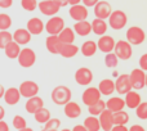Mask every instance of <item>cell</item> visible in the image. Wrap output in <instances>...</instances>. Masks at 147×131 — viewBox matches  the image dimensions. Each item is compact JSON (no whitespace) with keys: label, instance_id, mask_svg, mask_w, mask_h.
Listing matches in <instances>:
<instances>
[{"label":"cell","instance_id":"obj_42","mask_svg":"<svg viewBox=\"0 0 147 131\" xmlns=\"http://www.w3.org/2000/svg\"><path fill=\"white\" fill-rule=\"evenodd\" d=\"M61 126V121L58 118H51L47 124H44V130H58Z\"/></svg>","mask_w":147,"mask_h":131},{"label":"cell","instance_id":"obj_54","mask_svg":"<svg viewBox=\"0 0 147 131\" xmlns=\"http://www.w3.org/2000/svg\"><path fill=\"white\" fill-rule=\"evenodd\" d=\"M17 131H34V130L30 129V127H25V129H21V130H17Z\"/></svg>","mask_w":147,"mask_h":131},{"label":"cell","instance_id":"obj_7","mask_svg":"<svg viewBox=\"0 0 147 131\" xmlns=\"http://www.w3.org/2000/svg\"><path fill=\"white\" fill-rule=\"evenodd\" d=\"M18 89H20L21 96H22V98H26V99L32 98V96H35L39 94V85L35 82V81H31V80L23 81Z\"/></svg>","mask_w":147,"mask_h":131},{"label":"cell","instance_id":"obj_48","mask_svg":"<svg viewBox=\"0 0 147 131\" xmlns=\"http://www.w3.org/2000/svg\"><path fill=\"white\" fill-rule=\"evenodd\" d=\"M0 131H9V126H8V124L5 121H0Z\"/></svg>","mask_w":147,"mask_h":131},{"label":"cell","instance_id":"obj_28","mask_svg":"<svg viewBox=\"0 0 147 131\" xmlns=\"http://www.w3.org/2000/svg\"><path fill=\"white\" fill-rule=\"evenodd\" d=\"M20 46H21L20 44H17L14 40L10 41V43L4 48V53H5V55H7V58L17 59L18 55H20V53H21V48H20Z\"/></svg>","mask_w":147,"mask_h":131},{"label":"cell","instance_id":"obj_47","mask_svg":"<svg viewBox=\"0 0 147 131\" xmlns=\"http://www.w3.org/2000/svg\"><path fill=\"white\" fill-rule=\"evenodd\" d=\"M54 3H56L57 5H58L59 8L62 7H66V5H69V0H53Z\"/></svg>","mask_w":147,"mask_h":131},{"label":"cell","instance_id":"obj_8","mask_svg":"<svg viewBox=\"0 0 147 131\" xmlns=\"http://www.w3.org/2000/svg\"><path fill=\"white\" fill-rule=\"evenodd\" d=\"M132 84H130V77L127 73L119 75L115 81V90L117 91V94L120 95H125L127 93H129L132 90Z\"/></svg>","mask_w":147,"mask_h":131},{"label":"cell","instance_id":"obj_3","mask_svg":"<svg viewBox=\"0 0 147 131\" xmlns=\"http://www.w3.org/2000/svg\"><path fill=\"white\" fill-rule=\"evenodd\" d=\"M114 53L116 54L117 58L121 59V61H128V59H130L133 55L132 44L128 40H119L115 44Z\"/></svg>","mask_w":147,"mask_h":131},{"label":"cell","instance_id":"obj_2","mask_svg":"<svg viewBox=\"0 0 147 131\" xmlns=\"http://www.w3.org/2000/svg\"><path fill=\"white\" fill-rule=\"evenodd\" d=\"M128 23V17L125 14V12L123 10H112L111 15L109 17V26L112 30L117 31L121 30L127 26Z\"/></svg>","mask_w":147,"mask_h":131},{"label":"cell","instance_id":"obj_4","mask_svg":"<svg viewBox=\"0 0 147 131\" xmlns=\"http://www.w3.org/2000/svg\"><path fill=\"white\" fill-rule=\"evenodd\" d=\"M17 61L22 68H30L36 62V53L30 48H22Z\"/></svg>","mask_w":147,"mask_h":131},{"label":"cell","instance_id":"obj_41","mask_svg":"<svg viewBox=\"0 0 147 131\" xmlns=\"http://www.w3.org/2000/svg\"><path fill=\"white\" fill-rule=\"evenodd\" d=\"M136 116L140 120H147V102H142L136 108Z\"/></svg>","mask_w":147,"mask_h":131},{"label":"cell","instance_id":"obj_57","mask_svg":"<svg viewBox=\"0 0 147 131\" xmlns=\"http://www.w3.org/2000/svg\"><path fill=\"white\" fill-rule=\"evenodd\" d=\"M146 88H147V72H146Z\"/></svg>","mask_w":147,"mask_h":131},{"label":"cell","instance_id":"obj_43","mask_svg":"<svg viewBox=\"0 0 147 131\" xmlns=\"http://www.w3.org/2000/svg\"><path fill=\"white\" fill-rule=\"evenodd\" d=\"M140 68H142L143 71L147 72V53H145L143 55H141L140 58Z\"/></svg>","mask_w":147,"mask_h":131},{"label":"cell","instance_id":"obj_33","mask_svg":"<svg viewBox=\"0 0 147 131\" xmlns=\"http://www.w3.org/2000/svg\"><path fill=\"white\" fill-rule=\"evenodd\" d=\"M105 109H106V102H103L102 99H99L97 103H94V104H92V106L88 107L89 114H92V116H97V117H98Z\"/></svg>","mask_w":147,"mask_h":131},{"label":"cell","instance_id":"obj_22","mask_svg":"<svg viewBox=\"0 0 147 131\" xmlns=\"http://www.w3.org/2000/svg\"><path fill=\"white\" fill-rule=\"evenodd\" d=\"M31 36L32 35L28 32L27 28H18V30H16L13 32V40L17 44H20V45H27L31 41V39H32Z\"/></svg>","mask_w":147,"mask_h":131},{"label":"cell","instance_id":"obj_45","mask_svg":"<svg viewBox=\"0 0 147 131\" xmlns=\"http://www.w3.org/2000/svg\"><path fill=\"white\" fill-rule=\"evenodd\" d=\"M111 131H129V130H128V127L125 125H114Z\"/></svg>","mask_w":147,"mask_h":131},{"label":"cell","instance_id":"obj_9","mask_svg":"<svg viewBox=\"0 0 147 131\" xmlns=\"http://www.w3.org/2000/svg\"><path fill=\"white\" fill-rule=\"evenodd\" d=\"M65 28V19L62 17H51V19L45 23V31L48 35H58Z\"/></svg>","mask_w":147,"mask_h":131},{"label":"cell","instance_id":"obj_10","mask_svg":"<svg viewBox=\"0 0 147 131\" xmlns=\"http://www.w3.org/2000/svg\"><path fill=\"white\" fill-rule=\"evenodd\" d=\"M75 81L80 86H88L93 81V72L86 67H80L75 72Z\"/></svg>","mask_w":147,"mask_h":131},{"label":"cell","instance_id":"obj_1","mask_svg":"<svg viewBox=\"0 0 147 131\" xmlns=\"http://www.w3.org/2000/svg\"><path fill=\"white\" fill-rule=\"evenodd\" d=\"M51 96H52V100H53L54 104H57V106H65V104H67L71 100L72 93L67 86L58 85L52 90Z\"/></svg>","mask_w":147,"mask_h":131},{"label":"cell","instance_id":"obj_12","mask_svg":"<svg viewBox=\"0 0 147 131\" xmlns=\"http://www.w3.org/2000/svg\"><path fill=\"white\" fill-rule=\"evenodd\" d=\"M93 12L96 18H101V19H107L112 13V7L109 1H98L93 7Z\"/></svg>","mask_w":147,"mask_h":131},{"label":"cell","instance_id":"obj_52","mask_svg":"<svg viewBox=\"0 0 147 131\" xmlns=\"http://www.w3.org/2000/svg\"><path fill=\"white\" fill-rule=\"evenodd\" d=\"M4 94H5V89H4V86L0 84V99L4 98Z\"/></svg>","mask_w":147,"mask_h":131},{"label":"cell","instance_id":"obj_32","mask_svg":"<svg viewBox=\"0 0 147 131\" xmlns=\"http://www.w3.org/2000/svg\"><path fill=\"white\" fill-rule=\"evenodd\" d=\"M84 126L86 127L88 131H99L101 130V124H99V118L97 116H89L84 120Z\"/></svg>","mask_w":147,"mask_h":131},{"label":"cell","instance_id":"obj_56","mask_svg":"<svg viewBox=\"0 0 147 131\" xmlns=\"http://www.w3.org/2000/svg\"><path fill=\"white\" fill-rule=\"evenodd\" d=\"M43 131H58V130H43Z\"/></svg>","mask_w":147,"mask_h":131},{"label":"cell","instance_id":"obj_11","mask_svg":"<svg viewBox=\"0 0 147 131\" xmlns=\"http://www.w3.org/2000/svg\"><path fill=\"white\" fill-rule=\"evenodd\" d=\"M101 91H99L98 88H88L84 90L83 95H81V100H83V103L85 104L86 107L92 106V104L97 103V102L101 99Z\"/></svg>","mask_w":147,"mask_h":131},{"label":"cell","instance_id":"obj_6","mask_svg":"<svg viewBox=\"0 0 147 131\" xmlns=\"http://www.w3.org/2000/svg\"><path fill=\"white\" fill-rule=\"evenodd\" d=\"M132 88L136 90H141L146 86V71L142 68H134L129 75Z\"/></svg>","mask_w":147,"mask_h":131},{"label":"cell","instance_id":"obj_46","mask_svg":"<svg viewBox=\"0 0 147 131\" xmlns=\"http://www.w3.org/2000/svg\"><path fill=\"white\" fill-rule=\"evenodd\" d=\"M81 1H83V4L88 8V7H94V5H96L99 0H81Z\"/></svg>","mask_w":147,"mask_h":131},{"label":"cell","instance_id":"obj_51","mask_svg":"<svg viewBox=\"0 0 147 131\" xmlns=\"http://www.w3.org/2000/svg\"><path fill=\"white\" fill-rule=\"evenodd\" d=\"M4 117H5V109H4V107L0 106V121L4 120Z\"/></svg>","mask_w":147,"mask_h":131},{"label":"cell","instance_id":"obj_49","mask_svg":"<svg viewBox=\"0 0 147 131\" xmlns=\"http://www.w3.org/2000/svg\"><path fill=\"white\" fill-rule=\"evenodd\" d=\"M129 131H146V130H145V127L141 126V125H133L129 129Z\"/></svg>","mask_w":147,"mask_h":131},{"label":"cell","instance_id":"obj_21","mask_svg":"<svg viewBox=\"0 0 147 131\" xmlns=\"http://www.w3.org/2000/svg\"><path fill=\"white\" fill-rule=\"evenodd\" d=\"M62 43L59 41L58 35H49L45 40V48L51 54H59Z\"/></svg>","mask_w":147,"mask_h":131},{"label":"cell","instance_id":"obj_17","mask_svg":"<svg viewBox=\"0 0 147 131\" xmlns=\"http://www.w3.org/2000/svg\"><path fill=\"white\" fill-rule=\"evenodd\" d=\"M26 28L28 30V32H30L31 35H40L43 31H45V25H44V22L40 18L34 17L27 21Z\"/></svg>","mask_w":147,"mask_h":131},{"label":"cell","instance_id":"obj_16","mask_svg":"<svg viewBox=\"0 0 147 131\" xmlns=\"http://www.w3.org/2000/svg\"><path fill=\"white\" fill-rule=\"evenodd\" d=\"M43 107H44L43 98H40V96H38V95L32 96V98H28L27 100H26V104H25L26 112L30 114H35L36 112H38L40 108H43Z\"/></svg>","mask_w":147,"mask_h":131},{"label":"cell","instance_id":"obj_38","mask_svg":"<svg viewBox=\"0 0 147 131\" xmlns=\"http://www.w3.org/2000/svg\"><path fill=\"white\" fill-rule=\"evenodd\" d=\"M10 41H13V33H10L8 30L0 31V49L4 50V48Z\"/></svg>","mask_w":147,"mask_h":131},{"label":"cell","instance_id":"obj_50","mask_svg":"<svg viewBox=\"0 0 147 131\" xmlns=\"http://www.w3.org/2000/svg\"><path fill=\"white\" fill-rule=\"evenodd\" d=\"M72 131H88V130H86V127L84 125H76V126H74Z\"/></svg>","mask_w":147,"mask_h":131},{"label":"cell","instance_id":"obj_19","mask_svg":"<svg viewBox=\"0 0 147 131\" xmlns=\"http://www.w3.org/2000/svg\"><path fill=\"white\" fill-rule=\"evenodd\" d=\"M22 98L21 96V93H20V89L18 88H9L5 90V94H4V102L8 104V106H16L18 104L20 99Z\"/></svg>","mask_w":147,"mask_h":131},{"label":"cell","instance_id":"obj_5","mask_svg":"<svg viewBox=\"0 0 147 131\" xmlns=\"http://www.w3.org/2000/svg\"><path fill=\"white\" fill-rule=\"evenodd\" d=\"M127 40L132 45H141L146 40V32L138 26H132L127 31Z\"/></svg>","mask_w":147,"mask_h":131},{"label":"cell","instance_id":"obj_30","mask_svg":"<svg viewBox=\"0 0 147 131\" xmlns=\"http://www.w3.org/2000/svg\"><path fill=\"white\" fill-rule=\"evenodd\" d=\"M79 50H80V48L76 46L75 44H62L59 54L63 58H74L79 53Z\"/></svg>","mask_w":147,"mask_h":131},{"label":"cell","instance_id":"obj_26","mask_svg":"<svg viewBox=\"0 0 147 131\" xmlns=\"http://www.w3.org/2000/svg\"><path fill=\"white\" fill-rule=\"evenodd\" d=\"M98 89L102 95H105V96L112 95V93L116 91L115 90V81H112L111 78H105V80H102L101 82H99Z\"/></svg>","mask_w":147,"mask_h":131},{"label":"cell","instance_id":"obj_15","mask_svg":"<svg viewBox=\"0 0 147 131\" xmlns=\"http://www.w3.org/2000/svg\"><path fill=\"white\" fill-rule=\"evenodd\" d=\"M115 44H116V41L114 40V37H112V36H109V35L101 36V37L98 39V41H97V46H98V49L105 54L114 51Z\"/></svg>","mask_w":147,"mask_h":131},{"label":"cell","instance_id":"obj_29","mask_svg":"<svg viewBox=\"0 0 147 131\" xmlns=\"http://www.w3.org/2000/svg\"><path fill=\"white\" fill-rule=\"evenodd\" d=\"M97 49H98V46H97V43L93 40H86L85 43H83V45H81L80 50H81V54H83L84 57H86V58H89V57H93L94 54L97 53Z\"/></svg>","mask_w":147,"mask_h":131},{"label":"cell","instance_id":"obj_40","mask_svg":"<svg viewBox=\"0 0 147 131\" xmlns=\"http://www.w3.org/2000/svg\"><path fill=\"white\" fill-rule=\"evenodd\" d=\"M12 125H13V127H14L16 130H21V129L27 127V122H26V120L23 118L22 116H20V114H16V116L13 117Z\"/></svg>","mask_w":147,"mask_h":131},{"label":"cell","instance_id":"obj_24","mask_svg":"<svg viewBox=\"0 0 147 131\" xmlns=\"http://www.w3.org/2000/svg\"><path fill=\"white\" fill-rule=\"evenodd\" d=\"M124 107H125V100L119 98V96H112V98H110L109 100L106 102V108L109 109V111H111L112 113L123 111Z\"/></svg>","mask_w":147,"mask_h":131},{"label":"cell","instance_id":"obj_37","mask_svg":"<svg viewBox=\"0 0 147 131\" xmlns=\"http://www.w3.org/2000/svg\"><path fill=\"white\" fill-rule=\"evenodd\" d=\"M117 63H119V58H117V55L114 53V51L106 54V57H105V64H106L107 68L117 67Z\"/></svg>","mask_w":147,"mask_h":131},{"label":"cell","instance_id":"obj_18","mask_svg":"<svg viewBox=\"0 0 147 131\" xmlns=\"http://www.w3.org/2000/svg\"><path fill=\"white\" fill-rule=\"evenodd\" d=\"M99 118V124H101V129L103 131H111V129L114 127V118H112V112L109 109H105L101 114L98 116Z\"/></svg>","mask_w":147,"mask_h":131},{"label":"cell","instance_id":"obj_36","mask_svg":"<svg viewBox=\"0 0 147 131\" xmlns=\"http://www.w3.org/2000/svg\"><path fill=\"white\" fill-rule=\"evenodd\" d=\"M12 27V17L7 13H0V31L9 30Z\"/></svg>","mask_w":147,"mask_h":131},{"label":"cell","instance_id":"obj_14","mask_svg":"<svg viewBox=\"0 0 147 131\" xmlns=\"http://www.w3.org/2000/svg\"><path fill=\"white\" fill-rule=\"evenodd\" d=\"M38 8L44 15H48V17L56 15L59 12V9H61L53 0H41L38 4Z\"/></svg>","mask_w":147,"mask_h":131},{"label":"cell","instance_id":"obj_20","mask_svg":"<svg viewBox=\"0 0 147 131\" xmlns=\"http://www.w3.org/2000/svg\"><path fill=\"white\" fill-rule=\"evenodd\" d=\"M63 113L67 118H71V120L78 118V117H80V114H81V108L76 102L70 100L69 103L63 106Z\"/></svg>","mask_w":147,"mask_h":131},{"label":"cell","instance_id":"obj_53","mask_svg":"<svg viewBox=\"0 0 147 131\" xmlns=\"http://www.w3.org/2000/svg\"><path fill=\"white\" fill-rule=\"evenodd\" d=\"M81 0H69V4L70 5H76V4H80Z\"/></svg>","mask_w":147,"mask_h":131},{"label":"cell","instance_id":"obj_44","mask_svg":"<svg viewBox=\"0 0 147 131\" xmlns=\"http://www.w3.org/2000/svg\"><path fill=\"white\" fill-rule=\"evenodd\" d=\"M13 5V0H0V8L3 9H8Z\"/></svg>","mask_w":147,"mask_h":131},{"label":"cell","instance_id":"obj_39","mask_svg":"<svg viewBox=\"0 0 147 131\" xmlns=\"http://www.w3.org/2000/svg\"><path fill=\"white\" fill-rule=\"evenodd\" d=\"M38 0H21V7L26 10V12H34L38 9Z\"/></svg>","mask_w":147,"mask_h":131},{"label":"cell","instance_id":"obj_23","mask_svg":"<svg viewBox=\"0 0 147 131\" xmlns=\"http://www.w3.org/2000/svg\"><path fill=\"white\" fill-rule=\"evenodd\" d=\"M141 95L137 93V91H133L130 90L129 93L125 94V106L128 107V108L130 109H136L138 106H140L141 103H142V100H141Z\"/></svg>","mask_w":147,"mask_h":131},{"label":"cell","instance_id":"obj_25","mask_svg":"<svg viewBox=\"0 0 147 131\" xmlns=\"http://www.w3.org/2000/svg\"><path fill=\"white\" fill-rule=\"evenodd\" d=\"M92 32L96 33L97 36H103L107 32V23L105 19L101 18H94L92 21Z\"/></svg>","mask_w":147,"mask_h":131},{"label":"cell","instance_id":"obj_34","mask_svg":"<svg viewBox=\"0 0 147 131\" xmlns=\"http://www.w3.org/2000/svg\"><path fill=\"white\" fill-rule=\"evenodd\" d=\"M34 117H35V121L38 122V124H47V122L51 120V112H49V109L43 107V108H40L34 114Z\"/></svg>","mask_w":147,"mask_h":131},{"label":"cell","instance_id":"obj_31","mask_svg":"<svg viewBox=\"0 0 147 131\" xmlns=\"http://www.w3.org/2000/svg\"><path fill=\"white\" fill-rule=\"evenodd\" d=\"M75 31L74 28H70V27H65L61 32L58 33V39L62 44H74L75 41Z\"/></svg>","mask_w":147,"mask_h":131},{"label":"cell","instance_id":"obj_35","mask_svg":"<svg viewBox=\"0 0 147 131\" xmlns=\"http://www.w3.org/2000/svg\"><path fill=\"white\" fill-rule=\"evenodd\" d=\"M112 118H114L115 125H127L129 121V114L125 111H119L112 113Z\"/></svg>","mask_w":147,"mask_h":131},{"label":"cell","instance_id":"obj_55","mask_svg":"<svg viewBox=\"0 0 147 131\" xmlns=\"http://www.w3.org/2000/svg\"><path fill=\"white\" fill-rule=\"evenodd\" d=\"M62 131H72V130H70V129H63Z\"/></svg>","mask_w":147,"mask_h":131},{"label":"cell","instance_id":"obj_13","mask_svg":"<svg viewBox=\"0 0 147 131\" xmlns=\"http://www.w3.org/2000/svg\"><path fill=\"white\" fill-rule=\"evenodd\" d=\"M69 14L75 22H80V21H85L88 18L89 13H88V8L84 4H76V5H71Z\"/></svg>","mask_w":147,"mask_h":131},{"label":"cell","instance_id":"obj_27","mask_svg":"<svg viewBox=\"0 0 147 131\" xmlns=\"http://www.w3.org/2000/svg\"><path fill=\"white\" fill-rule=\"evenodd\" d=\"M74 31H75L76 35L79 36H88L92 32V23H89L88 21H80V22H76L74 25Z\"/></svg>","mask_w":147,"mask_h":131}]
</instances>
